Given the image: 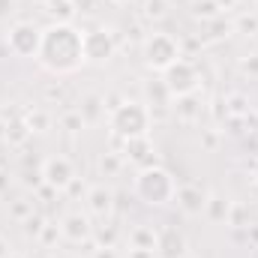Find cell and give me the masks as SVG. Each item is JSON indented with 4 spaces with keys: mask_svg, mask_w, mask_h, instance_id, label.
<instances>
[{
    "mask_svg": "<svg viewBox=\"0 0 258 258\" xmlns=\"http://www.w3.org/2000/svg\"><path fill=\"white\" fill-rule=\"evenodd\" d=\"M36 63L51 75H72L84 60V30H78L72 21H54L42 27V45L36 54Z\"/></svg>",
    "mask_w": 258,
    "mask_h": 258,
    "instance_id": "obj_1",
    "label": "cell"
},
{
    "mask_svg": "<svg viewBox=\"0 0 258 258\" xmlns=\"http://www.w3.org/2000/svg\"><path fill=\"white\" fill-rule=\"evenodd\" d=\"M132 192L147 207H165L177 195V180H174V174L168 168H162V165L153 162V165L138 168V174L132 180Z\"/></svg>",
    "mask_w": 258,
    "mask_h": 258,
    "instance_id": "obj_2",
    "label": "cell"
},
{
    "mask_svg": "<svg viewBox=\"0 0 258 258\" xmlns=\"http://www.w3.org/2000/svg\"><path fill=\"white\" fill-rule=\"evenodd\" d=\"M150 126H153V117H150V108L141 99H123V102H117L108 111V129H111V135H117L123 141L150 135Z\"/></svg>",
    "mask_w": 258,
    "mask_h": 258,
    "instance_id": "obj_3",
    "label": "cell"
},
{
    "mask_svg": "<svg viewBox=\"0 0 258 258\" xmlns=\"http://www.w3.org/2000/svg\"><path fill=\"white\" fill-rule=\"evenodd\" d=\"M141 57L144 66L153 72H165L174 60H180V42L171 33H150L141 42Z\"/></svg>",
    "mask_w": 258,
    "mask_h": 258,
    "instance_id": "obj_4",
    "label": "cell"
},
{
    "mask_svg": "<svg viewBox=\"0 0 258 258\" xmlns=\"http://www.w3.org/2000/svg\"><path fill=\"white\" fill-rule=\"evenodd\" d=\"M162 81H165V87H168V93H171L174 99H183V96L198 93V87H201V72H198V66H195L192 60L180 57V60H174V63L162 72Z\"/></svg>",
    "mask_w": 258,
    "mask_h": 258,
    "instance_id": "obj_5",
    "label": "cell"
},
{
    "mask_svg": "<svg viewBox=\"0 0 258 258\" xmlns=\"http://www.w3.org/2000/svg\"><path fill=\"white\" fill-rule=\"evenodd\" d=\"M39 45H42V27H36L33 21H15L6 30V48H9V54H15L21 60H27V57L36 60Z\"/></svg>",
    "mask_w": 258,
    "mask_h": 258,
    "instance_id": "obj_6",
    "label": "cell"
},
{
    "mask_svg": "<svg viewBox=\"0 0 258 258\" xmlns=\"http://www.w3.org/2000/svg\"><path fill=\"white\" fill-rule=\"evenodd\" d=\"M117 54V39L108 27H93L84 30V60L93 66H105Z\"/></svg>",
    "mask_w": 258,
    "mask_h": 258,
    "instance_id": "obj_7",
    "label": "cell"
},
{
    "mask_svg": "<svg viewBox=\"0 0 258 258\" xmlns=\"http://www.w3.org/2000/svg\"><path fill=\"white\" fill-rule=\"evenodd\" d=\"M39 177H42V183L51 192H66L69 183L75 180V165H72L69 156H60V153L57 156H48L42 162V168H39Z\"/></svg>",
    "mask_w": 258,
    "mask_h": 258,
    "instance_id": "obj_8",
    "label": "cell"
},
{
    "mask_svg": "<svg viewBox=\"0 0 258 258\" xmlns=\"http://www.w3.org/2000/svg\"><path fill=\"white\" fill-rule=\"evenodd\" d=\"M60 237L69 243H87L93 237V222H90V213H81V210H72L60 219Z\"/></svg>",
    "mask_w": 258,
    "mask_h": 258,
    "instance_id": "obj_9",
    "label": "cell"
},
{
    "mask_svg": "<svg viewBox=\"0 0 258 258\" xmlns=\"http://www.w3.org/2000/svg\"><path fill=\"white\" fill-rule=\"evenodd\" d=\"M207 189H201L198 183H183V186H177V195H174V201H177V207L186 213V216H201L204 213V207H207Z\"/></svg>",
    "mask_w": 258,
    "mask_h": 258,
    "instance_id": "obj_10",
    "label": "cell"
},
{
    "mask_svg": "<svg viewBox=\"0 0 258 258\" xmlns=\"http://www.w3.org/2000/svg\"><path fill=\"white\" fill-rule=\"evenodd\" d=\"M186 252V237L174 228V225H165L159 228V240H156V258H183Z\"/></svg>",
    "mask_w": 258,
    "mask_h": 258,
    "instance_id": "obj_11",
    "label": "cell"
},
{
    "mask_svg": "<svg viewBox=\"0 0 258 258\" xmlns=\"http://www.w3.org/2000/svg\"><path fill=\"white\" fill-rule=\"evenodd\" d=\"M84 201H87V213L90 216H99V219H108L111 210H114V192L108 186H90L84 192Z\"/></svg>",
    "mask_w": 258,
    "mask_h": 258,
    "instance_id": "obj_12",
    "label": "cell"
},
{
    "mask_svg": "<svg viewBox=\"0 0 258 258\" xmlns=\"http://www.w3.org/2000/svg\"><path fill=\"white\" fill-rule=\"evenodd\" d=\"M144 105L150 108V114H153V108L165 114V111L174 105V96L168 93V87H165V81H162V78H156V81H147V84H144Z\"/></svg>",
    "mask_w": 258,
    "mask_h": 258,
    "instance_id": "obj_13",
    "label": "cell"
},
{
    "mask_svg": "<svg viewBox=\"0 0 258 258\" xmlns=\"http://www.w3.org/2000/svg\"><path fill=\"white\" fill-rule=\"evenodd\" d=\"M156 240H159V228L153 225H135L129 231V249H147L156 255Z\"/></svg>",
    "mask_w": 258,
    "mask_h": 258,
    "instance_id": "obj_14",
    "label": "cell"
},
{
    "mask_svg": "<svg viewBox=\"0 0 258 258\" xmlns=\"http://www.w3.org/2000/svg\"><path fill=\"white\" fill-rule=\"evenodd\" d=\"M153 144H150V138L144 135V138H129L126 141V159L132 162H141V168L144 165H153Z\"/></svg>",
    "mask_w": 258,
    "mask_h": 258,
    "instance_id": "obj_15",
    "label": "cell"
},
{
    "mask_svg": "<svg viewBox=\"0 0 258 258\" xmlns=\"http://www.w3.org/2000/svg\"><path fill=\"white\" fill-rule=\"evenodd\" d=\"M189 15H192L195 21H204V24H210V21L222 18V6H219L216 0H192V6H189Z\"/></svg>",
    "mask_w": 258,
    "mask_h": 258,
    "instance_id": "obj_16",
    "label": "cell"
},
{
    "mask_svg": "<svg viewBox=\"0 0 258 258\" xmlns=\"http://www.w3.org/2000/svg\"><path fill=\"white\" fill-rule=\"evenodd\" d=\"M174 114L183 120V123H195L198 117H201V105H198V99L192 96H183V99H174Z\"/></svg>",
    "mask_w": 258,
    "mask_h": 258,
    "instance_id": "obj_17",
    "label": "cell"
},
{
    "mask_svg": "<svg viewBox=\"0 0 258 258\" xmlns=\"http://www.w3.org/2000/svg\"><path fill=\"white\" fill-rule=\"evenodd\" d=\"M228 210H231V201L222 198V195H207V207H204V216L213 219V222H225L228 219Z\"/></svg>",
    "mask_w": 258,
    "mask_h": 258,
    "instance_id": "obj_18",
    "label": "cell"
},
{
    "mask_svg": "<svg viewBox=\"0 0 258 258\" xmlns=\"http://www.w3.org/2000/svg\"><path fill=\"white\" fill-rule=\"evenodd\" d=\"M24 123L30 129V135H33V132H48V129L54 126V117H51L45 108H33V111L24 114Z\"/></svg>",
    "mask_w": 258,
    "mask_h": 258,
    "instance_id": "obj_19",
    "label": "cell"
},
{
    "mask_svg": "<svg viewBox=\"0 0 258 258\" xmlns=\"http://www.w3.org/2000/svg\"><path fill=\"white\" fill-rule=\"evenodd\" d=\"M171 12V0H144L141 3V15L147 21H165Z\"/></svg>",
    "mask_w": 258,
    "mask_h": 258,
    "instance_id": "obj_20",
    "label": "cell"
},
{
    "mask_svg": "<svg viewBox=\"0 0 258 258\" xmlns=\"http://www.w3.org/2000/svg\"><path fill=\"white\" fill-rule=\"evenodd\" d=\"M57 126L63 129V132H69V135H78V132H84L87 120L81 117V111H78V108H72V111H63V114H60Z\"/></svg>",
    "mask_w": 258,
    "mask_h": 258,
    "instance_id": "obj_21",
    "label": "cell"
},
{
    "mask_svg": "<svg viewBox=\"0 0 258 258\" xmlns=\"http://www.w3.org/2000/svg\"><path fill=\"white\" fill-rule=\"evenodd\" d=\"M27 135H30V129H27V123H24V117H12V120H6V138H9L12 144H21Z\"/></svg>",
    "mask_w": 258,
    "mask_h": 258,
    "instance_id": "obj_22",
    "label": "cell"
},
{
    "mask_svg": "<svg viewBox=\"0 0 258 258\" xmlns=\"http://www.w3.org/2000/svg\"><path fill=\"white\" fill-rule=\"evenodd\" d=\"M48 12L57 18V21H72V15L78 12L72 0H48Z\"/></svg>",
    "mask_w": 258,
    "mask_h": 258,
    "instance_id": "obj_23",
    "label": "cell"
},
{
    "mask_svg": "<svg viewBox=\"0 0 258 258\" xmlns=\"http://www.w3.org/2000/svg\"><path fill=\"white\" fill-rule=\"evenodd\" d=\"M120 168H123V156H120V153H102V156H99V171H102L105 177H114Z\"/></svg>",
    "mask_w": 258,
    "mask_h": 258,
    "instance_id": "obj_24",
    "label": "cell"
},
{
    "mask_svg": "<svg viewBox=\"0 0 258 258\" xmlns=\"http://www.w3.org/2000/svg\"><path fill=\"white\" fill-rule=\"evenodd\" d=\"M234 27H237V30H246V33H258V12H252V15H240Z\"/></svg>",
    "mask_w": 258,
    "mask_h": 258,
    "instance_id": "obj_25",
    "label": "cell"
},
{
    "mask_svg": "<svg viewBox=\"0 0 258 258\" xmlns=\"http://www.w3.org/2000/svg\"><path fill=\"white\" fill-rule=\"evenodd\" d=\"M42 228H45L42 216H33V213H30V216L24 219V234H33V237H39V231H42Z\"/></svg>",
    "mask_w": 258,
    "mask_h": 258,
    "instance_id": "obj_26",
    "label": "cell"
},
{
    "mask_svg": "<svg viewBox=\"0 0 258 258\" xmlns=\"http://www.w3.org/2000/svg\"><path fill=\"white\" fill-rule=\"evenodd\" d=\"M57 237H60V228H57V225H45V228L39 231V240H42L45 246H51V243H57Z\"/></svg>",
    "mask_w": 258,
    "mask_h": 258,
    "instance_id": "obj_27",
    "label": "cell"
},
{
    "mask_svg": "<svg viewBox=\"0 0 258 258\" xmlns=\"http://www.w3.org/2000/svg\"><path fill=\"white\" fill-rule=\"evenodd\" d=\"M228 102H231V114H246V99H243L240 93L228 96Z\"/></svg>",
    "mask_w": 258,
    "mask_h": 258,
    "instance_id": "obj_28",
    "label": "cell"
},
{
    "mask_svg": "<svg viewBox=\"0 0 258 258\" xmlns=\"http://www.w3.org/2000/svg\"><path fill=\"white\" fill-rule=\"evenodd\" d=\"M90 258H120V255H117V249H114V246H96Z\"/></svg>",
    "mask_w": 258,
    "mask_h": 258,
    "instance_id": "obj_29",
    "label": "cell"
},
{
    "mask_svg": "<svg viewBox=\"0 0 258 258\" xmlns=\"http://www.w3.org/2000/svg\"><path fill=\"white\" fill-rule=\"evenodd\" d=\"M12 255V249H9V240L6 237H0V258H9Z\"/></svg>",
    "mask_w": 258,
    "mask_h": 258,
    "instance_id": "obj_30",
    "label": "cell"
},
{
    "mask_svg": "<svg viewBox=\"0 0 258 258\" xmlns=\"http://www.w3.org/2000/svg\"><path fill=\"white\" fill-rule=\"evenodd\" d=\"M129 258H153V252H147V249H129Z\"/></svg>",
    "mask_w": 258,
    "mask_h": 258,
    "instance_id": "obj_31",
    "label": "cell"
},
{
    "mask_svg": "<svg viewBox=\"0 0 258 258\" xmlns=\"http://www.w3.org/2000/svg\"><path fill=\"white\" fill-rule=\"evenodd\" d=\"M243 69H246V72H258V54L252 57V60H246V63H243Z\"/></svg>",
    "mask_w": 258,
    "mask_h": 258,
    "instance_id": "obj_32",
    "label": "cell"
},
{
    "mask_svg": "<svg viewBox=\"0 0 258 258\" xmlns=\"http://www.w3.org/2000/svg\"><path fill=\"white\" fill-rule=\"evenodd\" d=\"M12 213H15V216H24V213H30V207H27V204H15Z\"/></svg>",
    "mask_w": 258,
    "mask_h": 258,
    "instance_id": "obj_33",
    "label": "cell"
},
{
    "mask_svg": "<svg viewBox=\"0 0 258 258\" xmlns=\"http://www.w3.org/2000/svg\"><path fill=\"white\" fill-rule=\"evenodd\" d=\"M216 3H219L222 9H234V6H237V0H216Z\"/></svg>",
    "mask_w": 258,
    "mask_h": 258,
    "instance_id": "obj_34",
    "label": "cell"
},
{
    "mask_svg": "<svg viewBox=\"0 0 258 258\" xmlns=\"http://www.w3.org/2000/svg\"><path fill=\"white\" fill-rule=\"evenodd\" d=\"M252 183H255V186H258V162H255V165H252Z\"/></svg>",
    "mask_w": 258,
    "mask_h": 258,
    "instance_id": "obj_35",
    "label": "cell"
},
{
    "mask_svg": "<svg viewBox=\"0 0 258 258\" xmlns=\"http://www.w3.org/2000/svg\"><path fill=\"white\" fill-rule=\"evenodd\" d=\"M111 3H117V6H126V3H132V0H111Z\"/></svg>",
    "mask_w": 258,
    "mask_h": 258,
    "instance_id": "obj_36",
    "label": "cell"
},
{
    "mask_svg": "<svg viewBox=\"0 0 258 258\" xmlns=\"http://www.w3.org/2000/svg\"><path fill=\"white\" fill-rule=\"evenodd\" d=\"M54 258H69V255H60V252H57V255H54Z\"/></svg>",
    "mask_w": 258,
    "mask_h": 258,
    "instance_id": "obj_37",
    "label": "cell"
},
{
    "mask_svg": "<svg viewBox=\"0 0 258 258\" xmlns=\"http://www.w3.org/2000/svg\"><path fill=\"white\" fill-rule=\"evenodd\" d=\"M255 12H258V0H255Z\"/></svg>",
    "mask_w": 258,
    "mask_h": 258,
    "instance_id": "obj_38",
    "label": "cell"
},
{
    "mask_svg": "<svg viewBox=\"0 0 258 258\" xmlns=\"http://www.w3.org/2000/svg\"><path fill=\"white\" fill-rule=\"evenodd\" d=\"M9 258H18V255H9Z\"/></svg>",
    "mask_w": 258,
    "mask_h": 258,
    "instance_id": "obj_39",
    "label": "cell"
},
{
    "mask_svg": "<svg viewBox=\"0 0 258 258\" xmlns=\"http://www.w3.org/2000/svg\"><path fill=\"white\" fill-rule=\"evenodd\" d=\"M183 258H192V255H183Z\"/></svg>",
    "mask_w": 258,
    "mask_h": 258,
    "instance_id": "obj_40",
    "label": "cell"
}]
</instances>
